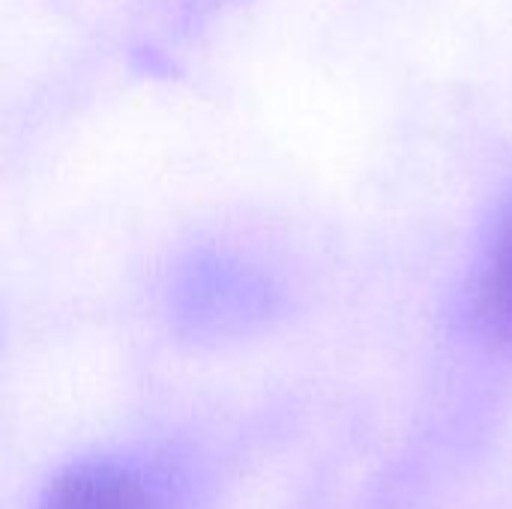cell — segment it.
Listing matches in <instances>:
<instances>
[{
    "mask_svg": "<svg viewBox=\"0 0 512 509\" xmlns=\"http://www.w3.org/2000/svg\"><path fill=\"white\" fill-rule=\"evenodd\" d=\"M42 509H156V501L138 471L117 462H81L48 486Z\"/></svg>",
    "mask_w": 512,
    "mask_h": 509,
    "instance_id": "1",
    "label": "cell"
},
{
    "mask_svg": "<svg viewBox=\"0 0 512 509\" xmlns=\"http://www.w3.org/2000/svg\"><path fill=\"white\" fill-rule=\"evenodd\" d=\"M474 306L486 330L512 339V210L501 219L486 246Z\"/></svg>",
    "mask_w": 512,
    "mask_h": 509,
    "instance_id": "2",
    "label": "cell"
}]
</instances>
